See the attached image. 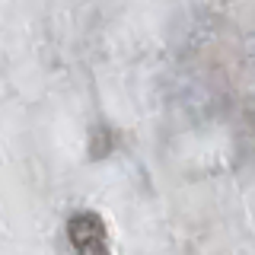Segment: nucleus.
<instances>
[{
    "instance_id": "f257e3e1",
    "label": "nucleus",
    "mask_w": 255,
    "mask_h": 255,
    "mask_svg": "<svg viewBox=\"0 0 255 255\" xmlns=\"http://www.w3.org/2000/svg\"><path fill=\"white\" fill-rule=\"evenodd\" d=\"M67 236H70V243H74L77 255H112L109 252V239H106V223L90 211L70 217Z\"/></svg>"
}]
</instances>
